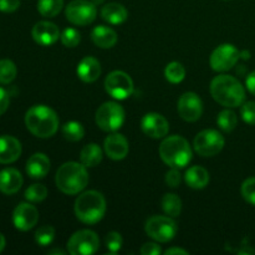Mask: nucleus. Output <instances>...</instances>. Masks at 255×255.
Masks as SVG:
<instances>
[{"label": "nucleus", "mask_w": 255, "mask_h": 255, "mask_svg": "<svg viewBox=\"0 0 255 255\" xmlns=\"http://www.w3.org/2000/svg\"><path fill=\"white\" fill-rule=\"evenodd\" d=\"M147 236L158 243H168L176 237L178 227L169 216H153L144 224Z\"/></svg>", "instance_id": "nucleus-6"}, {"label": "nucleus", "mask_w": 255, "mask_h": 255, "mask_svg": "<svg viewBox=\"0 0 255 255\" xmlns=\"http://www.w3.org/2000/svg\"><path fill=\"white\" fill-rule=\"evenodd\" d=\"M50 159L44 153H34L26 162V173L31 178L40 179L47 176L50 171Z\"/></svg>", "instance_id": "nucleus-21"}, {"label": "nucleus", "mask_w": 255, "mask_h": 255, "mask_svg": "<svg viewBox=\"0 0 255 255\" xmlns=\"http://www.w3.org/2000/svg\"><path fill=\"white\" fill-rule=\"evenodd\" d=\"M61 42L66 47H76L81 41V35L74 27H67L61 32Z\"/></svg>", "instance_id": "nucleus-34"}, {"label": "nucleus", "mask_w": 255, "mask_h": 255, "mask_svg": "<svg viewBox=\"0 0 255 255\" xmlns=\"http://www.w3.org/2000/svg\"><path fill=\"white\" fill-rule=\"evenodd\" d=\"M124 239L119 232H110L106 236V247L111 253H117L121 249Z\"/></svg>", "instance_id": "nucleus-37"}, {"label": "nucleus", "mask_w": 255, "mask_h": 255, "mask_svg": "<svg viewBox=\"0 0 255 255\" xmlns=\"http://www.w3.org/2000/svg\"><path fill=\"white\" fill-rule=\"evenodd\" d=\"M133 81H132L131 76L126 74L125 71H112L107 75L105 79V90L107 94L115 100H122L128 99L133 92Z\"/></svg>", "instance_id": "nucleus-9"}, {"label": "nucleus", "mask_w": 255, "mask_h": 255, "mask_svg": "<svg viewBox=\"0 0 255 255\" xmlns=\"http://www.w3.org/2000/svg\"><path fill=\"white\" fill-rule=\"evenodd\" d=\"M47 197V188L44 184H32L25 191V198L31 203L42 202Z\"/></svg>", "instance_id": "nucleus-33"}, {"label": "nucleus", "mask_w": 255, "mask_h": 255, "mask_svg": "<svg viewBox=\"0 0 255 255\" xmlns=\"http://www.w3.org/2000/svg\"><path fill=\"white\" fill-rule=\"evenodd\" d=\"M55 183L57 188L67 196L79 194L89 184L86 166L79 162H66L57 169Z\"/></svg>", "instance_id": "nucleus-3"}, {"label": "nucleus", "mask_w": 255, "mask_h": 255, "mask_svg": "<svg viewBox=\"0 0 255 255\" xmlns=\"http://www.w3.org/2000/svg\"><path fill=\"white\" fill-rule=\"evenodd\" d=\"M162 209H163L164 213L167 216L172 217V218H176L181 214L182 212V201L177 194L173 193H167L164 194L163 198H162Z\"/></svg>", "instance_id": "nucleus-26"}, {"label": "nucleus", "mask_w": 255, "mask_h": 255, "mask_svg": "<svg viewBox=\"0 0 255 255\" xmlns=\"http://www.w3.org/2000/svg\"><path fill=\"white\" fill-rule=\"evenodd\" d=\"M102 157H104V153H102L101 147L96 143L86 144L80 152V161L86 167L99 166L102 161Z\"/></svg>", "instance_id": "nucleus-25"}, {"label": "nucleus", "mask_w": 255, "mask_h": 255, "mask_svg": "<svg viewBox=\"0 0 255 255\" xmlns=\"http://www.w3.org/2000/svg\"><path fill=\"white\" fill-rule=\"evenodd\" d=\"M62 134L70 142L81 141L85 136V128L80 122L70 121L62 126Z\"/></svg>", "instance_id": "nucleus-28"}, {"label": "nucleus", "mask_w": 255, "mask_h": 255, "mask_svg": "<svg viewBox=\"0 0 255 255\" xmlns=\"http://www.w3.org/2000/svg\"><path fill=\"white\" fill-rule=\"evenodd\" d=\"M91 40L100 49H111L117 42V34L114 29L99 25L91 32Z\"/></svg>", "instance_id": "nucleus-22"}, {"label": "nucleus", "mask_w": 255, "mask_h": 255, "mask_svg": "<svg viewBox=\"0 0 255 255\" xmlns=\"http://www.w3.org/2000/svg\"><path fill=\"white\" fill-rule=\"evenodd\" d=\"M226 139L216 129H203L196 136L193 142L194 151L202 157H213L223 149Z\"/></svg>", "instance_id": "nucleus-8"}, {"label": "nucleus", "mask_w": 255, "mask_h": 255, "mask_svg": "<svg viewBox=\"0 0 255 255\" xmlns=\"http://www.w3.org/2000/svg\"><path fill=\"white\" fill-rule=\"evenodd\" d=\"M159 156L169 167L184 168L192 161V148L182 136H169L159 144Z\"/></svg>", "instance_id": "nucleus-5"}, {"label": "nucleus", "mask_w": 255, "mask_h": 255, "mask_svg": "<svg viewBox=\"0 0 255 255\" xmlns=\"http://www.w3.org/2000/svg\"><path fill=\"white\" fill-rule=\"evenodd\" d=\"M17 74L16 65L9 59L0 60V84H11Z\"/></svg>", "instance_id": "nucleus-31"}, {"label": "nucleus", "mask_w": 255, "mask_h": 255, "mask_svg": "<svg viewBox=\"0 0 255 255\" xmlns=\"http://www.w3.org/2000/svg\"><path fill=\"white\" fill-rule=\"evenodd\" d=\"M217 124L222 131L232 132L233 129H236L237 125H238V117H237L236 112H233L232 110H223L222 112H219Z\"/></svg>", "instance_id": "nucleus-29"}, {"label": "nucleus", "mask_w": 255, "mask_h": 255, "mask_svg": "<svg viewBox=\"0 0 255 255\" xmlns=\"http://www.w3.org/2000/svg\"><path fill=\"white\" fill-rule=\"evenodd\" d=\"M241 57L243 60H249V59H251V52L247 51V50H244V51H241Z\"/></svg>", "instance_id": "nucleus-46"}, {"label": "nucleus", "mask_w": 255, "mask_h": 255, "mask_svg": "<svg viewBox=\"0 0 255 255\" xmlns=\"http://www.w3.org/2000/svg\"><path fill=\"white\" fill-rule=\"evenodd\" d=\"M102 1H104V0H92V2H94L95 5H96V4H101Z\"/></svg>", "instance_id": "nucleus-47"}, {"label": "nucleus", "mask_w": 255, "mask_h": 255, "mask_svg": "<svg viewBox=\"0 0 255 255\" xmlns=\"http://www.w3.org/2000/svg\"><path fill=\"white\" fill-rule=\"evenodd\" d=\"M31 36L41 46H50L59 40L61 34L54 22L39 21L32 26Z\"/></svg>", "instance_id": "nucleus-16"}, {"label": "nucleus", "mask_w": 255, "mask_h": 255, "mask_svg": "<svg viewBox=\"0 0 255 255\" xmlns=\"http://www.w3.org/2000/svg\"><path fill=\"white\" fill-rule=\"evenodd\" d=\"M9 105H10L9 94H7L6 90H4L2 87H0V116L6 112Z\"/></svg>", "instance_id": "nucleus-41"}, {"label": "nucleus", "mask_w": 255, "mask_h": 255, "mask_svg": "<svg viewBox=\"0 0 255 255\" xmlns=\"http://www.w3.org/2000/svg\"><path fill=\"white\" fill-rule=\"evenodd\" d=\"M55 229L51 226H42L35 233V242L40 247H47L54 242Z\"/></svg>", "instance_id": "nucleus-32"}, {"label": "nucleus", "mask_w": 255, "mask_h": 255, "mask_svg": "<svg viewBox=\"0 0 255 255\" xmlns=\"http://www.w3.org/2000/svg\"><path fill=\"white\" fill-rule=\"evenodd\" d=\"M178 114L184 121L196 122L203 114V102L201 97L194 92H184L177 104Z\"/></svg>", "instance_id": "nucleus-13"}, {"label": "nucleus", "mask_w": 255, "mask_h": 255, "mask_svg": "<svg viewBox=\"0 0 255 255\" xmlns=\"http://www.w3.org/2000/svg\"><path fill=\"white\" fill-rule=\"evenodd\" d=\"M5 244H6V241H5V237L2 236L1 233H0V253H1V252L4 251Z\"/></svg>", "instance_id": "nucleus-44"}, {"label": "nucleus", "mask_w": 255, "mask_h": 255, "mask_svg": "<svg viewBox=\"0 0 255 255\" xmlns=\"http://www.w3.org/2000/svg\"><path fill=\"white\" fill-rule=\"evenodd\" d=\"M239 59H241V51L234 45L222 44L212 52L209 64L214 71L226 72L233 69Z\"/></svg>", "instance_id": "nucleus-12"}, {"label": "nucleus", "mask_w": 255, "mask_h": 255, "mask_svg": "<svg viewBox=\"0 0 255 255\" xmlns=\"http://www.w3.org/2000/svg\"><path fill=\"white\" fill-rule=\"evenodd\" d=\"M47 254H49V255H51V254H61V255H65V254H66V252L61 251V249H52V251L47 252Z\"/></svg>", "instance_id": "nucleus-45"}, {"label": "nucleus", "mask_w": 255, "mask_h": 255, "mask_svg": "<svg viewBox=\"0 0 255 255\" xmlns=\"http://www.w3.org/2000/svg\"><path fill=\"white\" fill-rule=\"evenodd\" d=\"M212 97L228 109L242 106L246 101V90L238 79L231 75H219L211 82Z\"/></svg>", "instance_id": "nucleus-1"}, {"label": "nucleus", "mask_w": 255, "mask_h": 255, "mask_svg": "<svg viewBox=\"0 0 255 255\" xmlns=\"http://www.w3.org/2000/svg\"><path fill=\"white\" fill-rule=\"evenodd\" d=\"M66 19L77 26H86L95 21L97 16L96 5L89 0H72L65 10Z\"/></svg>", "instance_id": "nucleus-11"}, {"label": "nucleus", "mask_w": 255, "mask_h": 255, "mask_svg": "<svg viewBox=\"0 0 255 255\" xmlns=\"http://www.w3.org/2000/svg\"><path fill=\"white\" fill-rule=\"evenodd\" d=\"M100 248V239L95 232L82 229L70 237L67 251L71 255H92Z\"/></svg>", "instance_id": "nucleus-10"}, {"label": "nucleus", "mask_w": 255, "mask_h": 255, "mask_svg": "<svg viewBox=\"0 0 255 255\" xmlns=\"http://www.w3.org/2000/svg\"><path fill=\"white\" fill-rule=\"evenodd\" d=\"M182 182V176L179 173V171L174 167H172L168 172L166 173V183L167 186L171 187V188H177V187L181 184Z\"/></svg>", "instance_id": "nucleus-38"}, {"label": "nucleus", "mask_w": 255, "mask_h": 255, "mask_svg": "<svg viewBox=\"0 0 255 255\" xmlns=\"http://www.w3.org/2000/svg\"><path fill=\"white\" fill-rule=\"evenodd\" d=\"M64 6V0H39L37 10L45 17H54L59 14Z\"/></svg>", "instance_id": "nucleus-27"}, {"label": "nucleus", "mask_w": 255, "mask_h": 255, "mask_svg": "<svg viewBox=\"0 0 255 255\" xmlns=\"http://www.w3.org/2000/svg\"><path fill=\"white\" fill-rule=\"evenodd\" d=\"M125 122V110L120 104L109 101L102 104L96 111V125L106 132H115Z\"/></svg>", "instance_id": "nucleus-7"}, {"label": "nucleus", "mask_w": 255, "mask_h": 255, "mask_svg": "<svg viewBox=\"0 0 255 255\" xmlns=\"http://www.w3.org/2000/svg\"><path fill=\"white\" fill-rule=\"evenodd\" d=\"M164 254H166V255H172V254L187 255V254H188V252L184 251V249H182V248H171V249H167V251L164 252Z\"/></svg>", "instance_id": "nucleus-43"}, {"label": "nucleus", "mask_w": 255, "mask_h": 255, "mask_svg": "<svg viewBox=\"0 0 255 255\" xmlns=\"http://www.w3.org/2000/svg\"><path fill=\"white\" fill-rule=\"evenodd\" d=\"M241 116L246 124L254 126L255 125V102L254 101L244 102V104L242 105Z\"/></svg>", "instance_id": "nucleus-36"}, {"label": "nucleus", "mask_w": 255, "mask_h": 255, "mask_svg": "<svg viewBox=\"0 0 255 255\" xmlns=\"http://www.w3.org/2000/svg\"><path fill=\"white\" fill-rule=\"evenodd\" d=\"M59 116L56 112L45 105L30 107L25 115L26 128L39 138H50L59 129Z\"/></svg>", "instance_id": "nucleus-2"}, {"label": "nucleus", "mask_w": 255, "mask_h": 255, "mask_svg": "<svg viewBox=\"0 0 255 255\" xmlns=\"http://www.w3.org/2000/svg\"><path fill=\"white\" fill-rule=\"evenodd\" d=\"M164 76L172 84H179L186 77V69L178 61L169 62L166 66V69H164Z\"/></svg>", "instance_id": "nucleus-30"}, {"label": "nucleus", "mask_w": 255, "mask_h": 255, "mask_svg": "<svg viewBox=\"0 0 255 255\" xmlns=\"http://www.w3.org/2000/svg\"><path fill=\"white\" fill-rule=\"evenodd\" d=\"M24 179L21 173L15 168H4L0 171V192L6 196L17 193L21 188Z\"/></svg>", "instance_id": "nucleus-19"}, {"label": "nucleus", "mask_w": 255, "mask_h": 255, "mask_svg": "<svg viewBox=\"0 0 255 255\" xmlns=\"http://www.w3.org/2000/svg\"><path fill=\"white\" fill-rule=\"evenodd\" d=\"M101 16L105 21L112 25H120L125 22L128 17V11L126 7L119 2H109L101 9Z\"/></svg>", "instance_id": "nucleus-23"}, {"label": "nucleus", "mask_w": 255, "mask_h": 255, "mask_svg": "<svg viewBox=\"0 0 255 255\" xmlns=\"http://www.w3.org/2000/svg\"><path fill=\"white\" fill-rule=\"evenodd\" d=\"M242 196L252 206H255V177L246 179L242 184Z\"/></svg>", "instance_id": "nucleus-35"}, {"label": "nucleus", "mask_w": 255, "mask_h": 255, "mask_svg": "<svg viewBox=\"0 0 255 255\" xmlns=\"http://www.w3.org/2000/svg\"><path fill=\"white\" fill-rule=\"evenodd\" d=\"M162 253L161 248L156 243H146L142 246L141 254L142 255H159Z\"/></svg>", "instance_id": "nucleus-40"}, {"label": "nucleus", "mask_w": 255, "mask_h": 255, "mask_svg": "<svg viewBox=\"0 0 255 255\" xmlns=\"http://www.w3.org/2000/svg\"><path fill=\"white\" fill-rule=\"evenodd\" d=\"M101 75V65L97 59L92 56H86L77 65V76L80 80L87 84L95 82Z\"/></svg>", "instance_id": "nucleus-20"}, {"label": "nucleus", "mask_w": 255, "mask_h": 255, "mask_svg": "<svg viewBox=\"0 0 255 255\" xmlns=\"http://www.w3.org/2000/svg\"><path fill=\"white\" fill-rule=\"evenodd\" d=\"M184 181L191 188L203 189L209 183V173L206 168L201 166H193L188 168L184 174Z\"/></svg>", "instance_id": "nucleus-24"}, {"label": "nucleus", "mask_w": 255, "mask_h": 255, "mask_svg": "<svg viewBox=\"0 0 255 255\" xmlns=\"http://www.w3.org/2000/svg\"><path fill=\"white\" fill-rule=\"evenodd\" d=\"M141 128L144 134L154 139L163 138L168 134L169 124L164 116L156 114V112H149L144 115L141 121Z\"/></svg>", "instance_id": "nucleus-15"}, {"label": "nucleus", "mask_w": 255, "mask_h": 255, "mask_svg": "<svg viewBox=\"0 0 255 255\" xmlns=\"http://www.w3.org/2000/svg\"><path fill=\"white\" fill-rule=\"evenodd\" d=\"M20 0H0V11L14 12L19 9Z\"/></svg>", "instance_id": "nucleus-39"}, {"label": "nucleus", "mask_w": 255, "mask_h": 255, "mask_svg": "<svg viewBox=\"0 0 255 255\" xmlns=\"http://www.w3.org/2000/svg\"><path fill=\"white\" fill-rule=\"evenodd\" d=\"M39 221V212L36 207L30 203H20L12 212V224L21 232L34 228Z\"/></svg>", "instance_id": "nucleus-14"}, {"label": "nucleus", "mask_w": 255, "mask_h": 255, "mask_svg": "<svg viewBox=\"0 0 255 255\" xmlns=\"http://www.w3.org/2000/svg\"><path fill=\"white\" fill-rule=\"evenodd\" d=\"M104 148L109 158L114 161H121L126 158L129 151L128 141L121 133H112L107 136V138L105 139Z\"/></svg>", "instance_id": "nucleus-17"}, {"label": "nucleus", "mask_w": 255, "mask_h": 255, "mask_svg": "<svg viewBox=\"0 0 255 255\" xmlns=\"http://www.w3.org/2000/svg\"><path fill=\"white\" fill-rule=\"evenodd\" d=\"M75 214L85 224H96L106 213V199L97 191H86L75 201Z\"/></svg>", "instance_id": "nucleus-4"}, {"label": "nucleus", "mask_w": 255, "mask_h": 255, "mask_svg": "<svg viewBox=\"0 0 255 255\" xmlns=\"http://www.w3.org/2000/svg\"><path fill=\"white\" fill-rule=\"evenodd\" d=\"M21 143L15 137L4 134L0 136V163L10 164L21 156Z\"/></svg>", "instance_id": "nucleus-18"}, {"label": "nucleus", "mask_w": 255, "mask_h": 255, "mask_svg": "<svg viewBox=\"0 0 255 255\" xmlns=\"http://www.w3.org/2000/svg\"><path fill=\"white\" fill-rule=\"evenodd\" d=\"M246 86H247V89H248V91L255 96V71L251 72V74L247 76Z\"/></svg>", "instance_id": "nucleus-42"}]
</instances>
